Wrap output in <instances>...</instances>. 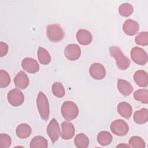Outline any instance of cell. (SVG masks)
Listing matches in <instances>:
<instances>
[{
    "label": "cell",
    "instance_id": "cell-11",
    "mask_svg": "<svg viewBox=\"0 0 148 148\" xmlns=\"http://www.w3.org/2000/svg\"><path fill=\"white\" fill-rule=\"evenodd\" d=\"M21 66L24 70L29 73H36L39 69L37 61L31 57L24 58L21 61Z\"/></svg>",
    "mask_w": 148,
    "mask_h": 148
},
{
    "label": "cell",
    "instance_id": "cell-10",
    "mask_svg": "<svg viewBox=\"0 0 148 148\" xmlns=\"http://www.w3.org/2000/svg\"><path fill=\"white\" fill-rule=\"evenodd\" d=\"M89 73L91 77L96 80H101L106 75V70L103 65L100 63H93L89 68Z\"/></svg>",
    "mask_w": 148,
    "mask_h": 148
},
{
    "label": "cell",
    "instance_id": "cell-17",
    "mask_svg": "<svg viewBox=\"0 0 148 148\" xmlns=\"http://www.w3.org/2000/svg\"><path fill=\"white\" fill-rule=\"evenodd\" d=\"M117 112L123 117L129 119L132 113V106L126 102H120L117 105Z\"/></svg>",
    "mask_w": 148,
    "mask_h": 148
},
{
    "label": "cell",
    "instance_id": "cell-1",
    "mask_svg": "<svg viewBox=\"0 0 148 148\" xmlns=\"http://www.w3.org/2000/svg\"><path fill=\"white\" fill-rule=\"evenodd\" d=\"M109 53L110 56L113 57L116 62V65L120 70L127 69L130 65V59L124 56L121 50L117 46H112L109 48Z\"/></svg>",
    "mask_w": 148,
    "mask_h": 148
},
{
    "label": "cell",
    "instance_id": "cell-29",
    "mask_svg": "<svg viewBox=\"0 0 148 148\" xmlns=\"http://www.w3.org/2000/svg\"><path fill=\"white\" fill-rule=\"evenodd\" d=\"M10 77L5 70H0V88H3L8 86L10 83Z\"/></svg>",
    "mask_w": 148,
    "mask_h": 148
},
{
    "label": "cell",
    "instance_id": "cell-22",
    "mask_svg": "<svg viewBox=\"0 0 148 148\" xmlns=\"http://www.w3.org/2000/svg\"><path fill=\"white\" fill-rule=\"evenodd\" d=\"M31 148H46L48 146V142L42 136L34 137L30 142Z\"/></svg>",
    "mask_w": 148,
    "mask_h": 148
},
{
    "label": "cell",
    "instance_id": "cell-24",
    "mask_svg": "<svg viewBox=\"0 0 148 148\" xmlns=\"http://www.w3.org/2000/svg\"><path fill=\"white\" fill-rule=\"evenodd\" d=\"M38 57L39 62L42 65H48L51 61V56L47 50L39 47L38 50Z\"/></svg>",
    "mask_w": 148,
    "mask_h": 148
},
{
    "label": "cell",
    "instance_id": "cell-15",
    "mask_svg": "<svg viewBox=\"0 0 148 148\" xmlns=\"http://www.w3.org/2000/svg\"><path fill=\"white\" fill-rule=\"evenodd\" d=\"M76 39L82 45H88L92 42V37L91 32L84 29H80L77 31Z\"/></svg>",
    "mask_w": 148,
    "mask_h": 148
},
{
    "label": "cell",
    "instance_id": "cell-31",
    "mask_svg": "<svg viewBox=\"0 0 148 148\" xmlns=\"http://www.w3.org/2000/svg\"><path fill=\"white\" fill-rule=\"evenodd\" d=\"M12 143L11 138L6 134L0 135V147L1 148H8Z\"/></svg>",
    "mask_w": 148,
    "mask_h": 148
},
{
    "label": "cell",
    "instance_id": "cell-5",
    "mask_svg": "<svg viewBox=\"0 0 148 148\" xmlns=\"http://www.w3.org/2000/svg\"><path fill=\"white\" fill-rule=\"evenodd\" d=\"M110 129L113 134L122 136L125 135L128 133L129 127L128 124L124 120L117 119L114 120L110 124Z\"/></svg>",
    "mask_w": 148,
    "mask_h": 148
},
{
    "label": "cell",
    "instance_id": "cell-23",
    "mask_svg": "<svg viewBox=\"0 0 148 148\" xmlns=\"http://www.w3.org/2000/svg\"><path fill=\"white\" fill-rule=\"evenodd\" d=\"M74 143L77 148H86L89 145V139L83 133L77 134L74 139Z\"/></svg>",
    "mask_w": 148,
    "mask_h": 148
},
{
    "label": "cell",
    "instance_id": "cell-26",
    "mask_svg": "<svg viewBox=\"0 0 148 148\" xmlns=\"http://www.w3.org/2000/svg\"><path fill=\"white\" fill-rule=\"evenodd\" d=\"M51 91L53 95L57 98H62L65 94V88L61 82H54L51 87Z\"/></svg>",
    "mask_w": 148,
    "mask_h": 148
},
{
    "label": "cell",
    "instance_id": "cell-12",
    "mask_svg": "<svg viewBox=\"0 0 148 148\" xmlns=\"http://www.w3.org/2000/svg\"><path fill=\"white\" fill-rule=\"evenodd\" d=\"M61 136L64 140H69L74 136L75 130L73 124L70 121H65L61 123Z\"/></svg>",
    "mask_w": 148,
    "mask_h": 148
},
{
    "label": "cell",
    "instance_id": "cell-13",
    "mask_svg": "<svg viewBox=\"0 0 148 148\" xmlns=\"http://www.w3.org/2000/svg\"><path fill=\"white\" fill-rule=\"evenodd\" d=\"M139 24L137 21L132 19L127 20L123 25V30L128 35L133 36L135 35L139 31Z\"/></svg>",
    "mask_w": 148,
    "mask_h": 148
},
{
    "label": "cell",
    "instance_id": "cell-14",
    "mask_svg": "<svg viewBox=\"0 0 148 148\" xmlns=\"http://www.w3.org/2000/svg\"><path fill=\"white\" fill-rule=\"evenodd\" d=\"M16 87L21 90L25 89L29 85V79L24 71H20L15 76L13 80Z\"/></svg>",
    "mask_w": 148,
    "mask_h": 148
},
{
    "label": "cell",
    "instance_id": "cell-9",
    "mask_svg": "<svg viewBox=\"0 0 148 148\" xmlns=\"http://www.w3.org/2000/svg\"><path fill=\"white\" fill-rule=\"evenodd\" d=\"M64 56L69 61H76L81 55V49L76 44H69L64 49Z\"/></svg>",
    "mask_w": 148,
    "mask_h": 148
},
{
    "label": "cell",
    "instance_id": "cell-27",
    "mask_svg": "<svg viewBox=\"0 0 148 148\" xmlns=\"http://www.w3.org/2000/svg\"><path fill=\"white\" fill-rule=\"evenodd\" d=\"M134 8L129 3H124L119 7V13L123 17H128L133 13Z\"/></svg>",
    "mask_w": 148,
    "mask_h": 148
},
{
    "label": "cell",
    "instance_id": "cell-7",
    "mask_svg": "<svg viewBox=\"0 0 148 148\" xmlns=\"http://www.w3.org/2000/svg\"><path fill=\"white\" fill-rule=\"evenodd\" d=\"M7 99L11 105L16 107L21 105L24 102V96L18 88H14L9 91Z\"/></svg>",
    "mask_w": 148,
    "mask_h": 148
},
{
    "label": "cell",
    "instance_id": "cell-32",
    "mask_svg": "<svg viewBox=\"0 0 148 148\" xmlns=\"http://www.w3.org/2000/svg\"><path fill=\"white\" fill-rule=\"evenodd\" d=\"M8 51V45L7 43L1 42H0V57H2L6 55Z\"/></svg>",
    "mask_w": 148,
    "mask_h": 148
},
{
    "label": "cell",
    "instance_id": "cell-28",
    "mask_svg": "<svg viewBox=\"0 0 148 148\" xmlns=\"http://www.w3.org/2000/svg\"><path fill=\"white\" fill-rule=\"evenodd\" d=\"M130 147L133 148H145L146 147L144 140L140 136H133L130 138L128 141Z\"/></svg>",
    "mask_w": 148,
    "mask_h": 148
},
{
    "label": "cell",
    "instance_id": "cell-20",
    "mask_svg": "<svg viewBox=\"0 0 148 148\" xmlns=\"http://www.w3.org/2000/svg\"><path fill=\"white\" fill-rule=\"evenodd\" d=\"M134 120L138 124L146 123L148 120V110L146 108H142L136 110L134 114Z\"/></svg>",
    "mask_w": 148,
    "mask_h": 148
},
{
    "label": "cell",
    "instance_id": "cell-18",
    "mask_svg": "<svg viewBox=\"0 0 148 148\" xmlns=\"http://www.w3.org/2000/svg\"><path fill=\"white\" fill-rule=\"evenodd\" d=\"M117 88L119 92L125 97L130 95L133 91L132 85L127 80L119 79L117 80Z\"/></svg>",
    "mask_w": 148,
    "mask_h": 148
},
{
    "label": "cell",
    "instance_id": "cell-16",
    "mask_svg": "<svg viewBox=\"0 0 148 148\" xmlns=\"http://www.w3.org/2000/svg\"><path fill=\"white\" fill-rule=\"evenodd\" d=\"M134 80L136 84L141 87H146L148 84L147 73L143 70H138L134 75Z\"/></svg>",
    "mask_w": 148,
    "mask_h": 148
},
{
    "label": "cell",
    "instance_id": "cell-30",
    "mask_svg": "<svg viewBox=\"0 0 148 148\" xmlns=\"http://www.w3.org/2000/svg\"><path fill=\"white\" fill-rule=\"evenodd\" d=\"M135 41L138 45L147 46L148 45V32L147 31L140 32L136 36Z\"/></svg>",
    "mask_w": 148,
    "mask_h": 148
},
{
    "label": "cell",
    "instance_id": "cell-19",
    "mask_svg": "<svg viewBox=\"0 0 148 148\" xmlns=\"http://www.w3.org/2000/svg\"><path fill=\"white\" fill-rule=\"evenodd\" d=\"M32 132L31 127L26 123H21L19 124L16 129V134L17 137L24 139L29 137Z\"/></svg>",
    "mask_w": 148,
    "mask_h": 148
},
{
    "label": "cell",
    "instance_id": "cell-33",
    "mask_svg": "<svg viewBox=\"0 0 148 148\" xmlns=\"http://www.w3.org/2000/svg\"><path fill=\"white\" fill-rule=\"evenodd\" d=\"M130 147V145H123V144H120V145H119L117 146V147Z\"/></svg>",
    "mask_w": 148,
    "mask_h": 148
},
{
    "label": "cell",
    "instance_id": "cell-4",
    "mask_svg": "<svg viewBox=\"0 0 148 148\" xmlns=\"http://www.w3.org/2000/svg\"><path fill=\"white\" fill-rule=\"evenodd\" d=\"M47 36L52 42H58L64 37V32L62 27L57 24H49L46 28Z\"/></svg>",
    "mask_w": 148,
    "mask_h": 148
},
{
    "label": "cell",
    "instance_id": "cell-25",
    "mask_svg": "<svg viewBox=\"0 0 148 148\" xmlns=\"http://www.w3.org/2000/svg\"><path fill=\"white\" fill-rule=\"evenodd\" d=\"M133 96L136 101H140L145 104L148 103V90L146 88L136 90L134 92Z\"/></svg>",
    "mask_w": 148,
    "mask_h": 148
},
{
    "label": "cell",
    "instance_id": "cell-6",
    "mask_svg": "<svg viewBox=\"0 0 148 148\" xmlns=\"http://www.w3.org/2000/svg\"><path fill=\"white\" fill-rule=\"evenodd\" d=\"M131 57L134 62L140 65H144L147 62V53L139 47H134L131 49Z\"/></svg>",
    "mask_w": 148,
    "mask_h": 148
},
{
    "label": "cell",
    "instance_id": "cell-21",
    "mask_svg": "<svg viewBox=\"0 0 148 148\" xmlns=\"http://www.w3.org/2000/svg\"><path fill=\"white\" fill-rule=\"evenodd\" d=\"M113 136L108 131H102L98 133L97 135V142L101 146H107L112 141Z\"/></svg>",
    "mask_w": 148,
    "mask_h": 148
},
{
    "label": "cell",
    "instance_id": "cell-3",
    "mask_svg": "<svg viewBox=\"0 0 148 148\" xmlns=\"http://www.w3.org/2000/svg\"><path fill=\"white\" fill-rule=\"evenodd\" d=\"M36 105L41 118L47 120L49 117L50 108L49 101L45 94L39 91L36 98Z\"/></svg>",
    "mask_w": 148,
    "mask_h": 148
},
{
    "label": "cell",
    "instance_id": "cell-8",
    "mask_svg": "<svg viewBox=\"0 0 148 148\" xmlns=\"http://www.w3.org/2000/svg\"><path fill=\"white\" fill-rule=\"evenodd\" d=\"M47 133L52 143H55L58 139L61 132L59 124L56 119H52L49 123L47 127Z\"/></svg>",
    "mask_w": 148,
    "mask_h": 148
},
{
    "label": "cell",
    "instance_id": "cell-2",
    "mask_svg": "<svg viewBox=\"0 0 148 148\" xmlns=\"http://www.w3.org/2000/svg\"><path fill=\"white\" fill-rule=\"evenodd\" d=\"M61 112L64 119L71 121L77 117L79 114V108L76 104L72 101H65L61 108Z\"/></svg>",
    "mask_w": 148,
    "mask_h": 148
}]
</instances>
